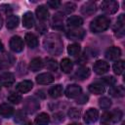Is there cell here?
I'll return each mask as SVG.
<instances>
[{"mask_svg": "<svg viewBox=\"0 0 125 125\" xmlns=\"http://www.w3.org/2000/svg\"><path fill=\"white\" fill-rule=\"evenodd\" d=\"M93 69H94V71H95L97 74L102 75V74H104V73H106V72L108 71L109 65H108V63H107L106 62L100 60V61H97V62L94 63Z\"/></svg>", "mask_w": 125, "mask_h": 125, "instance_id": "277c9868", "label": "cell"}, {"mask_svg": "<svg viewBox=\"0 0 125 125\" xmlns=\"http://www.w3.org/2000/svg\"><path fill=\"white\" fill-rule=\"evenodd\" d=\"M8 101L13 103V104H19L20 102H21V95L19 94H16V93H11L9 96H8Z\"/></svg>", "mask_w": 125, "mask_h": 125, "instance_id": "e575fe53", "label": "cell"}, {"mask_svg": "<svg viewBox=\"0 0 125 125\" xmlns=\"http://www.w3.org/2000/svg\"><path fill=\"white\" fill-rule=\"evenodd\" d=\"M10 48L14 52H21L23 49V41L20 36H13L10 40Z\"/></svg>", "mask_w": 125, "mask_h": 125, "instance_id": "8992f818", "label": "cell"}, {"mask_svg": "<svg viewBox=\"0 0 125 125\" xmlns=\"http://www.w3.org/2000/svg\"><path fill=\"white\" fill-rule=\"evenodd\" d=\"M82 23H83V20L81 17H78V16H71L66 20L67 26L71 28H77L80 25H82Z\"/></svg>", "mask_w": 125, "mask_h": 125, "instance_id": "9a60e30c", "label": "cell"}, {"mask_svg": "<svg viewBox=\"0 0 125 125\" xmlns=\"http://www.w3.org/2000/svg\"><path fill=\"white\" fill-rule=\"evenodd\" d=\"M87 101H88V96L83 95V96H81L80 98L78 97L76 103H77V104H85V103H87Z\"/></svg>", "mask_w": 125, "mask_h": 125, "instance_id": "ab89813d", "label": "cell"}, {"mask_svg": "<svg viewBox=\"0 0 125 125\" xmlns=\"http://www.w3.org/2000/svg\"><path fill=\"white\" fill-rule=\"evenodd\" d=\"M15 82V77L14 74L11 72H4L3 74L0 75V85L9 87Z\"/></svg>", "mask_w": 125, "mask_h": 125, "instance_id": "9c48e42d", "label": "cell"}, {"mask_svg": "<svg viewBox=\"0 0 125 125\" xmlns=\"http://www.w3.org/2000/svg\"><path fill=\"white\" fill-rule=\"evenodd\" d=\"M75 8H76V5H75L74 3H72V2H67V3H65V4L63 5L62 10H63V12H64L65 14H70V13H72V12L75 10Z\"/></svg>", "mask_w": 125, "mask_h": 125, "instance_id": "836d02e7", "label": "cell"}, {"mask_svg": "<svg viewBox=\"0 0 125 125\" xmlns=\"http://www.w3.org/2000/svg\"><path fill=\"white\" fill-rule=\"evenodd\" d=\"M2 25H3V19H2V17L0 16V28L2 27Z\"/></svg>", "mask_w": 125, "mask_h": 125, "instance_id": "60d3db41", "label": "cell"}, {"mask_svg": "<svg viewBox=\"0 0 125 125\" xmlns=\"http://www.w3.org/2000/svg\"><path fill=\"white\" fill-rule=\"evenodd\" d=\"M102 80H103V82H104L105 84H107L109 86L115 84V82H116V80H115V78L113 76H105V77L102 78Z\"/></svg>", "mask_w": 125, "mask_h": 125, "instance_id": "8d00e7d4", "label": "cell"}, {"mask_svg": "<svg viewBox=\"0 0 125 125\" xmlns=\"http://www.w3.org/2000/svg\"><path fill=\"white\" fill-rule=\"evenodd\" d=\"M97 11V6L94 2H87L81 7V13L85 16H91Z\"/></svg>", "mask_w": 125, "mask_h": 125, "instance_id": "4fadbf2b", "label": "cell"}, {"mask_svg": "<svg viewBox=\"0 0 125 125\" xmlns=\"http://www.w3.org/2000/svg\"><path fill=\"white\" fill-rule=\"evenodd\" d=\"M35 13H36V16H37L38 20H40V21H45L49 17V12H48L47 8L45 6H42V5L39 6L36 9V12Z\"/></svg>", "mask_w": 125, "mask_h": 125, "instance_id": "ffe728a7", "label": "cell"}, {"mask_svg": "<svg viewBox=\"0 0 125 125\" xmlns=\"http://www.w3.org/2000/svg\"><path fill=\"white\" fill-rule=\"evenodd\" d=\"M47 5L52 9H57L61 5V2L59 0H50L47 2Z\"/></svg>", "mask_w": 125, "mask_h": 125, "instance_id": "f35d334b", "label": "cell"}, {"mask_svg": "<svg viewBox=\"0 0 125 125\" xmlns=\"http://www.w3.org/2000/svg\"><path fill=\"white\" fill-rule=\"evenodd\" d=\"M35 23L34 21V17L32 15L31 12H26L25 14H23L22 16V24L24 27L26 28H31Z\"/></svg>", "mask_w": 125, "mask_h": 125, "instance_id": "2e32d148", "label": "cell"}, {"mask_svg": "<svg viewBox=\"0 0 125 125\" xmlns=\"http://www.w3.org/2000/svg\"><path fill=\"white\" fill-rule=\"evenodd\" d=\"M75 76L78 79H86L87 77L90 76V69L88 67H80L76 70Z\"/></svg>", "mask_w": 125, "mask_h": 125, "instance_id": "484cf974", "label": "cell"}, {"mask_svg": "<svg viewBox=\"0 0 125 125\" xmlns=\"http://www.w3.org/2000/svg\"><path fill=\"white\" fill-rule=\"evenodd\" d=\"M26 125H30V124H26Z\"/></svg>", "mask_w": 125, "mask_h": 125, "instance_id": "ee69618b", "label": "cell"}, {"mask_svg": "<svg viewBox=\"0 0 125 125\" xmlns=\"http://www.w3.org/2000/svg\"><path fill=\"white\" fill-rule=\"evenodd\" d=\"M24 39H25V42L28 45V47H30V48L33 49V48H35V47L38 46V39H37V37L34 34L27 33V34H25Z\"/></svg>", "mask_w": 125, "mask_h": 125, "instance_id": "44dd1931", "label": "cell"}, {"mask_svg": "<svg viewBox=\"0 0 125 125\" xmlns=\"http://www.w3.org/2000/svg\"><path fill=\"white\" fill-rule=\"evenodd\" d=\"M53 81H54V77L49 72L40 73L39 75L36 76V82L38 84H50Z\"/></svg>", "mask_w": 125, "mask_h": 125, "instance_id": "5bb4252c", "label": "cell"}, {"mask_svg": "<svg viewBox=\"0 0 125 125\" xmlns=\"http://www.w3.org/2000/svg\"><path fill=\"white\" fill-rule=\"evenodd\" d=\"M6 24H7V27L9 29H13V28L17 27L18 24H19V18L17 16H15V15L9 16L7 18V23Z\"/></svg>", "mask_w": 125, "mask_h": 125, "instance_id": "4316f807", "label": "cell"}, {"mask_svg": "<svg viewBox=\"0 0 125 125\" xmlns=\"http://www.w3.org/2000/svg\"><path fill=\"white\" fill-rule=\"evenodd\" d=\"M43 67V62L41 58H34L29 63V68L32 71H38Z\"/></svg>", "mask_w": 125, "mask_h": 125, "instance_id": "7402d4cb", "label": "cell"}, {"mask_svg": "<svg viewBox=\"0 0 125 125\" xmlns=\"http://www.w3.org/2000/svg\"><path fill=\"white\" fill-rule=\"evenodd\" d=\"M39 104L38 103L33 100V99H28L26 100V104H25V109L27 110V112L29 113H33L37 108H38Z\"/></svg>", "mask_w": 125, "mask_h": 125, "instance_id": "cb8c5ba5", "label": "cell"}, {"mask_svg": "<svg viewBox=\"0 0 125 125\" xmlns=\"http://www.w3.org/2000/svg\"><path fill=\"white\" fill-rule=\"evenodd\" d=\"M45 66L48 69H50V70H57V68H58V62L55 60H53V59H47L46 60Z\"/></svg>", "mask_w": 125, "mask_h": 125, "instance_id": "1f68e13d", "label": "cell"}, {"mask_svg": "<svg viewBox=\"0 0 125 125\" xmlns=\"http://www.w3.org/2000/svg\"><path fill=\"white\" fill-rule=\"evenodd\" d=\"M80 45L79 44H76V43H73V44H70L68 47H67V52L70 56H77L79 53H80Z\"/></svg>", "mask_w": 125, "mask_h": 125, "instance_id": "f1b7e54d", "label": "cell"}, {"mask_svg": "<svg viewBox=\"0 0 125 125\" xmlns=\"http://www.w3.org/2000/svg\"><path fill=\"white\" fill-rule=\"evenodd\" d=\"M66 36L71 40H81L85 36V30L82 28H71L66 32Z\"/></svg>", "mask_w": 125, "mask_h": 125, "instance_id": "5b68a950", "label": "cell"}, {"mask_svg": "<svg viewBox=\"0 0 125 125\" xmlns=\"http://www.w3.org/2000/svg\"><path fill=\"white\" fill-rule=\"evenodd\" d=\"M110 113H111V121L112 122H118L121 119V117L123 116V113L120 109H114Z\"/></svg>", "mask_w": 125, "mask_h": 125, "instance_id": "d6a6232c", "label": "cell"}, {"mask_svg": "<svg viewBox=\"0 0 125 125\" xmlns=\"http://www.w3.org/2000/svg\"><path fill=\"white\" fill-rule=\"evenodd\" d=\"M14 112V108L12 105L8 104H0V115L3 117H10Z\"/></svg>", "mask_w": 125, "mask_h": 125, "instance_id": "e0dca14e", "label": "cell"}, {"mask_svg": "<svg viewBox=\"0 0 125 125\" xmlns=\"http://www.w3.org/2000/svg\"><path fill=\"white\" fill-rule=\"evenodd\" d=\"M109 94L114 97V98H120V97H123L124 94H125V90L123 88V86L121 85H118V86H114V87H111L109 89Z\"/></svg>", "mask_w": 125, "mask_h": 125, "instance_id": "d6986e66", "label": "cell"}, {"mask_svg": "<svg viewBox=\"0 0 125 125\" xmlns=\"http://www.w3.org/2000/svg\"><path fill=\"white\" fill-rule=\"evenodd\" d=\"M62 94V85H55L49 90V95L52 98H59Z\"/></svg>", "mask_w": 125, "mask_h": 125, "instance_id": "83f0119b", "label": "cell"}, {"mask_svg": "<svg viewBox=\"0 0 125 125\" xmlns=\"http://www.w3.org/2000/svg\"><path fill=\"white\" fill-rule=\"evenodd\" d=\"M4 50V47H3V44H2V42L0 41V51H3Z\"/></svg>", "mask_w": 125, "mask_h": 125, "instance_id": "b9f144b4", "label": "cell"}, {"mask_svg": "<svg viewBox=\"0 0 125 125\" xmlns=\"http://www.w3.org/2000/svg\"><path fill=\"white\" fill-rule=\"evenodd\" d=\"M69 125H81V124H79V123H72V124H69Z\"/></svg>", "mask_w": 125, "mask_h": 125, "instance_id": "7bdbcfd3", "label": "cell"}, {"mask_svg": "<svg viewBox=\"0 0 125 125\" xmlns=\"http://www.w3.org/2000/svg\"><path fill=\"white\" fill-rule=\"evenodd\" d=\"M45 49L54 55H59L62 50V43L58 34H49L44 40Z\"/></svg>", "mask_w": 125, "mask_h": 125, "instance_id": "6da1fadb", "label": "cell"}, {"mask_svg": "<svg viewBox=\"0 0 125 125\" xmlns=\"http://www.w3.org/2000/svg\"><path fill=\"white\" fill-rule=\"evenodd\" d=\"M110 23V20L105 16H98L96 17L90 23V29L95 32H102L108 28Z\"/></svg>", "mask_w": 125, "mask_h": 125, "instance_id": "7a4b0ae2", "label": "cell"}, {"mask_svg": "<svg viewBox=\"0 0 125 125\" xmlns=\"http://www.w3.org/2000/svg\"><path fill=\"white\" fill-rule=\"evenodd\" d=\"M89 91H90L91 93H93V94L100 95V94H103V93L105 91V88H104V86L103 84L96 82V83L90 84V86H89Z\"/></svg>", "mask_w": 125, "mask_h": 125, "instance_id": "ac0fdd59", "label": "cell"}, {"mask_svg": "<svg viewBox=\"0 0 125 125\" xmlns=\"http://www.w3.org/2000/svg\"><path fill=\"white\" fill-rule=\"evenodd\" d=\"M102 123H104V124H106V123H108L109 121H111V113L110 112H105V113H104L103 114V116H102Z\"/></svg>", "mask_w": 125, "mask_h": 125, "instance_id": "74e56055", "label": "cell"}, {"mask_svg": "<svg viewBox=\"0 0 125 125\" xmlns=\"http://www.w3.org/2000/svg\"><path fill=\"white\" fill-rule=\"evenodd\" d=\"M32 87H33V83H32L30 80H23V81L20 82V83L17 85L16 89H17L18 92L23 94V93L29 92V91L32 89Z\"/></svg>", "mask_w": 125, "mask_h": 125, "instance_id": "8fae6325", "label": "cell"}, {"mask_svg": "<svg viewBox=\"0 0 125 125\" xmlns=\"http://www.w3.org/2000/svg\"><path fill=\"white\" fill-rule=\"evenodd\" d=\"M50 121V117L47 113L42 112L39 115H37V117L35 118V124L36 125H48Z\"/></svg>", "mask_w": 125, "mask_h": 125, "instance_id": "d4e9b609", "label": "cell"}, {"mask_svg": "<svg viewBox=\"0 0 125 125\" xmlns=\"http://www.w3.org/2000/svg\"><path fill=\"white\" fill-rule=\"evenodd\" d=\"M101 8H102V10L104 13L111 15V14H114V13L117 12V10H118V3L116 1H113V0H106V1L102 2Z\"/></svg>", "mask_w": 125, "mask_h": 125, "instance_id": "3957f363", "label": "cell"}, {"mask_svg": "<svg viewBox=\"0 0 125 125\" xmlns=\"http://www.w3.org/2000/svg\"><path fill=\"white\" fill-rule=\"evenodd\" d=\"M99 105L102 108H108L111 105V101L107 97H103L99 101Z\"/></svg>", "mask_w": 125, "mask_h": 125, "instance_id": "4dcf8cb0", "label": "cell"}, {"mask_svg": "<svg viewBox=\"0 0 125 125\" xmlns=\"http://www.w3.org/2000/svg\"><path fill=\"white\" fill-rule=\"evenodd\" d=\"M121 56V50L118 47H110L105 51V58L110 60V61H114L117 60L119 57Z\"/></svg>", "mask_w": 125, "mask_h": 125, "instance_id": "30bf717a", "label": "cell"}, {"mask_svg": "<svg viewBox=\"0 0 125 125\" xmlns=\"http://www.w3.org/2000/svg\"><path fill=\"white\" fill-rule=\"evenodd\" d=\"M124 25H125V16H124V14H121L118 17V19L116 21V24L114 26V31L116 32L117 35L118 34H119V36L123 35V33H124Z\"/></svg>", "mask_w": 125, "mask_h": 125, "instance_id": "7c38bea8", "label": "cell"}, {"mask_svg": "<svg viewBox=\"0 0 125 125\" xmlns=\"http://www.w3.org/2000/svg\"><path fill=\"white\" fill-rule=\"evenodd\" d=\"M124 70V61H117L113 64V71L115 74L120 75Z\"/></svg>", "mask_w": 125, "mask_h": 125, "instance_id": "f546056e", "label": "cell"}, {"mask_svg": "<svg viewBox=\"0 0 125 125\" xmlns=\"http://www.w3.org/2000/svg\"><path fill=\"white\" fill-rule=\"evenodd\" d=\"M68 116L70 118H78L80 116V110L75 107H71L68 110Z\"/></svg>", "mask_w": 125, "mask_h": 125, "instance_id": "d590c367", "label": "cell"}, {"mask_svg": "<svg viewBox=\"0 0 125 125\" xmlns=\"http://www.w3.org/2000/svg\"><path fill=\"white\" fill-rule=\"evenodd\" d=\"M98 117H99V111L96 108H89L84 115V121L87 124H92L98 120Z\"/></svg>", "mask_w": 125, "mask_h": 125, "instance_id": "52a82bcc", "label": "cell"}, {"mask_svg": "<svg viewBox=\"0 0 125 125\" xmlns=\"http://www.w3.org/2000/svg\"><path fill=\"white\" fill-rule=\"evenodd\" d=\"M61 67H62V70L64 73H69L72 70L73 63H72V62L69 59L65 58V59H62V62H61Z\"/></svg>", "mask_w": 125, "mask_h": 125, "instance_id": "603a6c76", "label": "cell"}, {"mask_svg": "<svg viewBox=\"0 0 125 125\" xmlns=\"http://www.w3.org/2000/svg\"><path fill=\"white\" fill-rule=\"evenodd\" d=\"M64 93H65V96L67 98H70V99L79 97L81 94V87L76 85V84H71L66 88Z\"/></svg>", "mask_w": 125, "mask_h": 125, "instance_id": "ba28073f", "label": "cell"}]
</instances>
